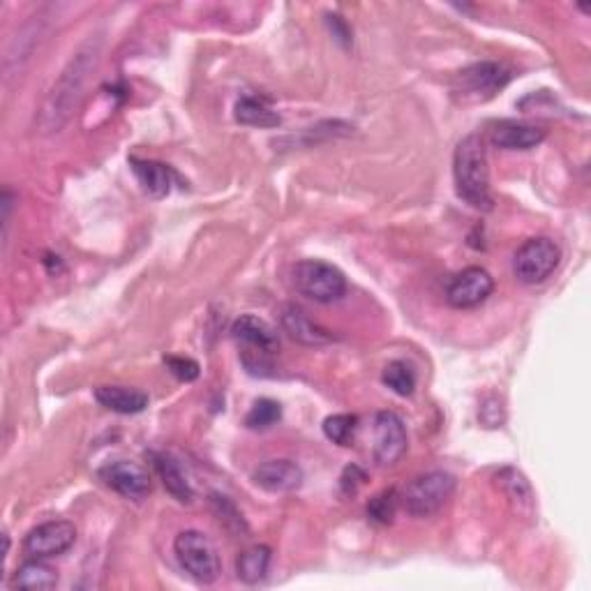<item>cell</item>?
Returning <instances> with one entry per match:
<instances>
[{"instance_id":"6da1fadb","label":"cell","mask_w":591,"mask_h":591,"mask_svg":"<svg viewBox=\"0 0 591 591\" xmlns=\"http://www.w3.org/2000/svg\"><path fill=\"white\" fill-rule=\"evenodd\" d=\"M97 44L88 42L86 47H81L77 54L72 56V61L67 63L61 77L51 88L47 100H44L42 114H40V127L44 132H58L67 123V118L72 116L74 107H77L81 91H84L88 74L93 72L97 65Z\"/></svg>"},{"instance_id":"7a4b0ae2","label":"cell","mask_w":591,"mask_h":591,"mask_svg":"<svg viewBox=\"0 0 591 591\" xmlns=\"http://www.w3.org/2000/svg\"><path fill=\"white\" fill-rule=\"evenodd\" d=\"M453 178L458 197L476 211H492L490 169L485 144L478 134H467L455 148Z\"/></svg>"},{"instance_id":"3957f363","label":"cell","mask_w":591,"mask_h":591,"mask_svg":"<svg viewBox=\"0 0 591 591\" xmlns=\"http://www.w3.org/2000/svg\"><path fill=\"white\" fill-rule=\"evenodd\" d=\"M291 280L301 296L314 303H335L347 294V278L338 266L319 259L298 261L291 271Z\"/></svg>"},{"instance_id":"277c9868","label":"cell","mask_w":591,"mask_h":591,"mask_svg":"<svg viewBox=\"0 0 591 591\" xmlns=\"http://www.w3.org/2000/svg\"><path fill=\"white\" fill-rule=\"evenodd\" d=\"M174 555L183 571L201 585H211L220 578V555L204 531L185 529L176 536Z\"/></svg>"},{"instance_id":"5b68a950","label":"cell","mask_w":591,"mask_h":591,"mask_svg":"<svg viewBox=\"0 0 591 591\" xmlns=\"http://www.w3.org/2000/svg\"><path fill=\"white\" fill-rule=\"evenodd\" d=\"M455 492V478L448 471H428L416 476L405 492H402V506L414 518H428L435 515Z\"/></svg>"},{"instance_id":"8992f818","label":"cell","mask_w":591,"mask_h":591,"mask_svg":"<svg viewBox=\"0 0 591 591\" xmlns=\"http://www.w3.org/2000/svg\"><path fill=\"white\" fill-rule=\"evenodd\" d=\"M561 250L555 241L538 236L529 238L518 248L513 257V273L522 284H541L557 271Z\"/></svg>"},{"instance_id":"52a82bcc","label":"cell","mask_w":591,"mask_h":591,"mask_svg":"<svg viewBox=\"0 0 591 591\" xmlns=\"http://www.w3.org/2000/svg\"><path fill=\"white\" fill-rule=\"evenodd\" d=\"M511 77V67H506L504 63H474L458 72V77H455V93H460L462 100L485 102L499 93L511 81Z\"/></svg>"},{"instance_id":"ba28073f","label":"cell","mask_w":591,"mask_h":591,"mask_svg":"<svg viewBox=\"0 0 591 591\" xmlns=\"http://www.w3.org/2000/svg\"><path fill=\"white\" fill-rule=\"evenodd\" d=\"M77 541V527L70 520H49L33 527L24 538V550L35 559L61 557Z\"/></svg>"},{"instance_id":"9c48e42d","label":"cell","mask_w":591,"mask_h":591,"mask_svg":"<svg viewBox=\"0 0 591 591\" xmlns=\"http://www.w3.org/2000/svg\"><path fill=\"white\" fill-rule=\"evenodd\" d=\"M374 460L381 467H393L407 453V428L395 411L374 416Z\"/></svg>"},{"instance_id":"30bf717a","label":"cell","mask_w":591,"mask_h":591,"mask_svg":"<svg viewBox=\"0 0 591 591\" xmlns=\"http://www.w3.org/2000/svg\"><path fill=\"white\" fill-rule=\"evenodd\" d=\"M495 291V280L481 266H469L455 275L446 289V301L451 308L469 310L488 301Z\"/></svg>"},{"instance_id":"8fae6325","label":"cell","mask_w":591,"mask_h":591,"mask_svg":"<svg viewBox=\"0 0 591 591\" xmlns=\"http://www.w3.org/2000/svg\"><path fill=\"white\" fill-rule=\"evenodd\" d=\"M100 478L107 488L118 492L121 497L134 499V501L148 497L153 490L151 474H148L139 462H132V460L107 462V465L100 469Z\"/></svg>"},{"instance_id":"7c38bea8","label":"cell","mask_w":591,"mask_h":591,"mask_svg":"<svg viewBox=\"0 0 591 591\" xmlns=\"http://www.w3.org/2000/svg\"><path fill=\"white\" fill-rule=\"evenodd\" d=\"M278 314L282 331L298 344H305V347H321V344H331L335 340L328 328L312 321L308 317V312L298 308L294 303H284Z\"/></svg>"},{"instance_id":"4fadbf2b","label":"cell","mask_w":591,"mask_h":591,"mask_svg":"<svg viewBox=\"0 0 591 591\" xmlns=\"http://www.w3.org/2000/svg\"><path fill=\"white\" fill-rule=\"evenodd\" d=\"M254 483L271 495H287L303 485V469L291 460H268L254 469Z\"/></svg>"},{"instance_id":"5bb4252c","label":"cell","mask_w":591,"mask_h":591,"mask_svg":"<svg viewBox=\"0 0 591 591\" xmlns=\"http://www.w3.org/2000/svg\"><path fill=\"white\" fill-rule=\"evenodd\" d=\"M231 335L238 342L248 344L252 351H259V354H275L280 349V338L275 333V328L268 324V321L254 317V314H243L238 317L234 324H231Z\"/></svg>"},{"instance_id":"9a60e30c","label":"cell","mask_w":591,"mask_h":591,"mask_svg":"<svg viewBox=\"0 0 591 591\" xmlns=\"http://www.w3.org/2000/svg\"><path fill=\"white\" fill-rule=\"evenodd\" d=\"M545 141V130L529 123L499 121L492 130V144L504 151H531Z\"/></svg>"},{"instance_id":"2e32d148","label":"cell","mask_w":591,"mask_h":591,"mask_svg":"<svg viewBox=\"0 0 591 591\" xmlns=\"http://www.w3.org/2000/svg\"><path fill=\"white\" fill-rule=\"evenodd\" d=\"M95 400L104 409L116 411V414H141L148 407V395L127 386H100L95 388Z\"/></svg>"},{"instance_id":"e0dca14e","label":"cell","mask_w":591,"mask_h":591,"mask_svg":"<svg viewBox=\"0 0 591 591\" xmlns=\"http://www.w3.org/2000/svg\"><path fill=\"white\" fill-rule=\"evenodd\" d=\"M134 176L144 187L146 194H151L153 199H162L171 192V183H174V171H171L167 164L153 162V160H137L132 157L130 160Z\"/></svg>"},{"instance_id":"ac0fdd59","label":"cell","mask_w":591,"mask_h":591,"mask_svg":"<svg viewBox=\"0 0 591 591\" xmlns=\"http://www.w3.org/2000/svg\"><path fill=\"white\" fill-rule=\"evenodd\" d=\"M153 465L157 474H160L169 495L181 501V504H190L194 492L181 465H178V462L167 453H153Z\"/></svg>"},{"instance_id":"d6986e66","label":"cell","mask_w":591,"mask_h":591,"mask_svg":"<svg viewBox=\"0 0 591 591\" xmlns=\"http://www.w3.org/2000/svg\"><path fill=\"white\" fill-rule=\"evenodd\" d=\"M12 589H54L58 585V573L49 564H44L42 559L26 561L24 566L17 568V573L12 575Z\"/></svg>"},{"instance_id":"ffe728a7","label":"cell","mask_w":591,"mask_h":591,"mask_svg":"<svg viewBox=\"0 0 591 591\" xmlns=\"http://www.w3.org/2000/svg\"><path fill=\"white\" fill-rule=\"evenodd\" d=\"M268 568H271V548L266 545H254L236 559V575L245 585H257L264 580Z\"/></svg>"},{"instance_id":"44dd1931","label":"cell","mask_w":591,"mask_h":591,"mask_svg":"<svg viewBox=\"0 0 591 591\" xmlns=\"http://www.w3.org/2000/svg\"><path fill=\"white\" fill-rule=\"evenodd\" d=\"M234 116L238 123L248 127H278L282 123L278 111H273L264 100H257V97H241L236 102Z\"/></svg>"},{"instance_id":"7402d4cb","label":"cell","mask_w":591,"mask_h":591,"mask_svg":"<svg viewBox=\"0 0 591 591\" xmlns=\"http://www.w3.org/2000/svg\"><path fill=\"white\" fill-rule=\"evenodd\" d=\"M497 485L513 504H518V511L529 513L534 508V492H531V485L518 469H501L497 474Z\"/></svg>"},{"instance_id":"603a6c76","label":"cell","mask_w":591,"mask_h":591,"mask_svg":"<svg viewBox=\"0 0 591 591\" xmlns=\"http://www.w3.org/2000/svg\"><path fill=\"white\" fill-rule=\"evenodd\" d=\"M381 379H384V384L391 388L393 393L402 395V398H409V395L416 391V374L405 361L388 363L384 368V374H381Z\"/></svg>"},{"instance_id":"cb8c5ba5","label":"cell","mask_w":591,"mask_h":591,"mask_svg":"<svg viewBox=\"0 0 591 591\" xmlns=\"http://www.w3.org/2000/svg\"><path fill=\"white\" fill-rule=\"evenodd\" d=\"M280 418H282L280 402H275L271 398H261L254 402L252 409L248 411V416H245V425H248L250 430H268L273 428Z\"/></svg>"},{"instance_id":"d4e9b609","label":"cell","mask_w":591,"mask_h":591,"mask_svg":"<svg viewBox=\"0 0 591 591\" xmlns=\"http://www.w3.org/2000/svg\"><path fill=\"white\" fill-rule=\"evenodd\" d=\"M398 504L400 497L393 488L379 492L374 495L368 504V518L374 522V525H391L395 520V513H398Z\"/></svg>"},{"instance_id":"484cf974","label":"cell","mask_w":591,"mask_h":591,"mask_svg":"<svg viewBox=\"0 0 591 591\" xmlns=\"http://www.w3.org/2000/svg\"><path fill=\"white\" fill-rule=\"evenodd\" d=\"M356 428L358 418L354 414H335L324 421V435L338 446H351Z\"/></svg>"},{"instance_id":"4316f807","label":"cell","mask_w":591,"mask_h":591,"mask_svg":"<svg viewBox=\"0 0 591 591\" xmlns=\"http://www.w3.org/2000/svg\"><path fill=\"white\" fill-rule=\"evenodd\" d=\"M164 365L178 381H194L199 377V363L185 356H164Z\"/></svg>"},{"instance_id":"83f0119b","label":"cell","mask_w":591,"mask_h":591,"mask_svg":"<svg viewBox=\"0 0 591 591\" xmlns=\"http://www.w3.org/2000/svg\"><path fill=\"white\" fill-rule=\"evenodd\" d=\"M478 418H481V423L485 428H499L501 423H504V405H501V400L497 395H490V398H485L481 402V409H478Z\"/></svg>"},{"instance_id":"f1b7e54d","label":"cell","mask_w":591,"mask_h":591,"mask_svg":"<svg viewBox=\"0 0 591 591\" xmlns=\"http://www.w3.org/2000/svg\"><path fill=\"white\" fill-rule=\"evenodd\" d=\"M365 478H368V476H365V471L354 467V465L344 469V474L340 478V488H342L344 495H356L358 485H363Z\"/></svg>"},{"instance_id":"f546056e","label":"cell","mask_w":591,"mask_h":591,"mask_svg":"<svg viewBox=\"0 0 591 591\" xmlns=\"http://www.w3.org/2000/svg\"><path fill=\"white\" fill-rule=\"evenodd\" d=\"M328 24H331V28H333V35L338 37V40L342 42V44H349L351 42V33H349V28H347V24H344V21L340 19V17H328Z\"/></svg>"}]
</instances>
